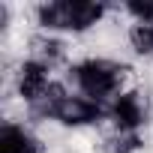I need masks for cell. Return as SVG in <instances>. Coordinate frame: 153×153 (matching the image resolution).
Segmentation results:
<instances>
[{
    "label": "cell",
    "instance_id": "cell-1",
    "mask_svg": "<svg viewBox=\"0 0 153 153\" xmlns=\"http://www.w3.org/2000/svg\"><path fill=\"white\" fill-rule=\"evenodd\" d=\"M66 87L72 84L75 93L93 99L96 105L108 108L123 90L138 87V72L126 60H108V57H81L63 69Z\"/></svg>",
    "mask_w": 153,
    "mask_h": 153
},
{
    "label": "cell",
    "instance_id": "cell-2",
    "mask_svg": "<svg viewBox=\"0 0 153 153\" xmlns=\"http://www.w3.org/2000/svg\"><path fill=\"white\" fill-rule=\"evenodd\" d=\"M105 114H108L105 120L114 129L144 132L153 123V96H150L147 87H129L105 108Z\"/></svg>",
    "mask_w": 153,
    "mask_h": 153
},
{
    "label": "cell",
    "instance_id": "cell-3",
    "mask_svg": "<svg viewBox=\"0 0 153 153\" xmlns=\"http://www.w3.org/2000/svg\"><path fill=\"white\" fill-rule=\"evenodd\" d=\"M105 108L96 105L93 99L81 96V93H69L60 105H57V114H54V123H60L63 129L69 132H78V129H96L102 120H105Z\"/></svg>",
    "mask_w": 153,
    "mask_h": 153
},
{
    "label": "cell",
    "instance_id": "cell-4",
    "mask_svg": "<svg viewBox=\"0 0 153 153\" xmlns=\"http://www.w3.org/2000/svg\"><path fill=\"white\" fill-rule=\"evenodd\" d=\"M51 81H54V78H51V69H48V66L21 57V63H18V69H15V78H12V90H15V96H18L24 105H33V102L51 87Z\"/></svg>",
    "mask_w": 153,
    "mask_h": 153
},
{
    "label": "cell",
    "instance_id": "cell-5",
    "mask_svg": "<svg viewBox=\"0 0 153 153\" xmlns=\"http://www.w3.org/2000/svg\"><path fill=\"white\" fill-rule=\"evenodd\" d=\"M24 51H27V60H36L48 69H57V66H69V57H72V48L66 45V39H60L57 33H30V39L24 42Z\"/></svg>",
    "mask_w": 153,
    "mask_h": 153
},
{
    "label": "cell",
    "instance_id": "cell-6",
    "mask_svg": "<svg viewBox=\"0 0 153 153\" xmlns=\"http://www.w3.org/2000/svg\"><path fill=\"white\" fill-rule=\"evenodd\" d=\"M0 153H48V144L27 123H3L0 126Z\"/></svg>",
    "mask_w": 153,
    "mask_h": 153
},
{
    "label": "cell",
    "instance_id": "cell-7",
    "mask_svg": "<svg viewBox=\"0 0 153 153\" xmlns=\"http://www.w3.org/2000/svg\"><path fill=\"white\" fill-rule=\"evenodd\" d=\"M36 27L42 33H72V0H48L33 6Z\"/></svg>",
    "mask_w": 153,
    "mask_h": 153
},
{
    "label": "cell",
    "instance_id": "cell-8",
    "mask_svg": "<svg viewBox=\"0 0 153 153\" xmlns=\"http://www.w3.org/2000/svg\"><path fill=\"white\" fill-rule=\"evenodd\" d=\"M126 45L135 57L153 60V21H132L126 30Z\"/></svg>",
    "mask_w": 153,
    "mask_h": 153
},
{
    "label": "cell",
    "instance_id": "cell-9",
    "mask_svg": "<svg viewBox=\"0 0 153 153\" xmlns=\"http://www.w3.org/2000/svg\"><path fill=\"white\" fill-rule=\"evenodd\" d=\"M129 21H153V0H129L123 3Z\"/></svg>",
    "mask_w": 153,
    "mask_h": 153
}]
</instances>
